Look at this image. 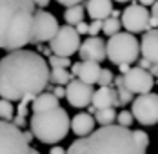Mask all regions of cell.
I'll return each instance as SVG.
<instances>
[{
    "label": "cell",
    "instance_id": "obj_35",
    "mask_svg": "<svg viewBox=\"0 0 158 154\" xmlns=\"http://www.w3.org/2000/svg\"><path fill=\"white\" fill-rule=\"evenodd\" d=\"M55 2H58L60 6H65V7H69V6H77V4H80L82 0H55Z\"/></svg>",
    "mask_w": 158,
    "mask_h": 154
},
{
    "label": "cell",
    "instance_id": "obj_27",
    "mask_svg": "<svg viewBox=\"0 0 158 154\" xmlns=\"http://www.w3.org/2000/svg\"><path fill=\"white\" fill-rule=\"evenodd\" d=\"M48 63H49L51 69H56V67H64V69H67V67L73 65L67 56H58V55H51L49 60H48Z\"/></svg>",
    "mask_w": 158,
    "mask_h": 154
},
{
    "label": "cell",
    "instance_id": "obj_34",
    "mask_svg": "<svg viewBox=\"0 0 158 154\" xmlns=\"http://www.w3.org/2000/svg\"><path fill=\"white\" fill-rule=\"evenodd\" d=\"M75 27H77V31H78L80 34H89V24H85V22H80Z\"/></svg>",
    "mask_w": 158,
    "mask_h": 154
},
{
    "label": "cell",
    "instance_id": "obj_15",
    "mask_svg": "<svg viewBox=\"0 0 158 154\" xmlns=\"http://www.w3.org/2000/svg\"><path fill=\"white\" fill-rule=\"evenodd\" d=\"M96 109H107V107H122L118 92L114 87H100L93 94V102Z\"/></svg>",
    "mask_w": 158,
    "mask_h": 154
},
{
    "label": "cell",
    "instance_id": "obj_32",
    "mask_svg": "<svg viewBox=\"0 0 158 154\" xmlns=\"http://www.w3.org/2000/svg\"><path fill=\"white\" fill-rule=\"evenodd\" d=\"M151 29H158V0L155 2L153 9H151V20H149Z\"/></svg>",
    "mask_w": 158,
    "mask_h": 154
},
{
    "label": "cell",
    "instance_id": "obj_10",
    "mask_svg": "<svg viewBox=\"0 0 158 154\" xmlns=\"http://www.w3.org/2000/svg\"><path fill=\"white\" fill-rule=\"evenodd\" d=\"M149 20H151V15H149L147 7L142 4H131L122 11V26L126 31L133 33V34L151 29Z\"/></svg>",
    "mask_w": 158,
    "mask_h": 154
},
{
    "label": "cell",
    "instance_id": "obj_4",
    "mask_svg": "<svg viewBox=\"0 0 158 154\" xmlns=\"http://www.w3.org/2000/svg\"><path fill=\"white\" fill-rule=\"evenodd\" d=\"M29 127H31L35 138L40 143L55 145L69 134L71 120H69V114L65 109L56 107L46 111V112H33Z\"/></svg>",
    "mask_w": 158,
    "mask_h": 154
},
{
    "label": "cell",
    "instance_id": "obj_24",
    "mask_svg": "<svg viewBox=\"0 0 158 154\" xmlns=\"http://www.w3.org/2000/svg\"><path fill=\"white\" fill-rule=\"evenodd\" d=\"M116 116H118V112L114 111V107L98 109L96 114H95V120H96V123H100L102 127H106V125H114Z\"/></svg>",
    "mask_w": 158,
    "mask_h": 154
},
{
    "label": "cell",
    "instance_id": "obj_29",
    "mask_svg": "<svg viewBox=\"0 0 158 154\" xmlns=\"http://www.w3.org/2000/svg\"><path fill=\"white\" fill-rule=\"evenodd\" d=\"M133 120H135V116H133V112H129V111H120L118 116H116V123L122 125V127H131Z\"/></svg>",
    "mask_w": 158,
    "mask_h": 154
},
{
    "label": "cell",
    "instance_id": "obj_31",
    "mask_svg": "<svg viewBox=\"0 0 158 154\" xmlns=\"http://www.w3.org/2000/svg\"><path fill=\"white\" fill-rule=\"evenodd\" d=\"M102 29H104V20H93L89 24V36H98Z\"/></svg>",
    "mask_w": 158,
    "mask_h": 154
},
{
    "label": "cell",
    "instance_id": "obj_33",
    "mask_svg": "<svg viewBox=\"0 0 158 154\" xmlns=\"http://www.w3.org/2000/svg\"><path fill=\"white\" fill-rule=\"evenodd\" d=\"M48 91H53V94H55L56 98H64V96H65V89H64L62 85H56V87H53V85L49 83Z\"/></svg>",
    "mask_w": 158,
    "mask_h": 154
},
{
    "label": "cell",
    "instance_id": "obj_3",
    "mask_svg": "<svg viewBox=\"0 0 158 154\" xmlns=\"http://www.w3.org/2000/svg\"><path fill=\"white\" fill-rule=\"evenodd\" d=\"M67 154H145L136 143L133 131L118 123L93 131L89 136L77 138L67 149Z\"/></svg>",
    "mask_w": 158,
    "mask_h": 154
},
{
    "label": "cell",
    "instance_id": "obj_11",
    "mask_svg": "<svg viewBox=\"0 0 158 154\" xmlns=\"http://www.w3.org/2000/svg\"><path fill=\"white\" fill-rule=\"evenodd\" d=\"M93 94H95V89L89 83L82 82L80 78L71 80L65 87V98H67L69 105L75 109L89 107L91 102H93Z\"/></svg>",
    "mask_w": 158,
    "mask_h": 154
},
{
    "label": "cell",
    "instance_id": "obj_1",
    "mask_svg": "<svg viewBox=\"0 0 158 154\" xmlns=\"http://www.w3.org/2000/svg\"><path fill=\"white\" fill-rule=\"evenodd\" d=\"M51 69L46 58L27 49H18L0 58V96L11 102H20L26 96L36 98L48 91Z\"/></svg>",
    "mask_w": 158,
    "mask_h": 154
},
{
    "label": "cell",
    "instance_id": "obj_37",
    "mask_svg": "<svg viewBox=\"0 0 158 154\" xmlns=\"http://www.w3.org/2000/svg\"><path fill=\"white\" fill-rule=\"evenodd\" d=\"M49 154H67V151L62 149V147H58V145H55V147H51Z\"/></svg>",
    "mask_w": 158,
    "mask_h": 154
},
{
    "label": "cell",
    "instance_id": "obj_18",
    "mask_svg": "<svg viewBox=\"0 0 158 154\" xmlns=\"http://www.w3.org/2000/svg\"><path fill=\"white\" fill-rule=\"evenodd\" d=\"M100 73H102V67H100L98 62L82 60V63H80V71H78V78L82 80V82L93 85V83H98Z\"/></svg>",
    "mask_w": 158,
    "mask_h": 154
},
{
    "label": "cell",
    "instance_id": "obj_21",
    "mask_svg": "<svg viewBox=\"0 0 158 154\" xmlns=\"http://www.w3.org/2000/svg\"><path fill=\"white\" fill-rule=\"evenodd\" d=\"M33 96H26L24 100H20L18 102V107H16V114H15V120H13V123H15L16 127H20V129H24L26 127V123H27V107H29V103H33Z\"/></svg>",
    "mask_w": 158,
    "mask_h": 154
},
{
    "label": "cell",
    "instance_id": "obj_5",
    "mask_svg": "<svg viewBox=\"0 0 158 154\" xmlns=\"http://www.w3.org/2000/svg\"><path fill=\"white\" fill-rule=\"evenodd\" d=\"M140 55V42L135 38L133 33L129 31H120L116 34L109 36L107 40V60L113 62L114 65L120 63H133L138 60Z\"/></svg>",
    "mask_w": 158,
    "mask_h": 154
},
{
    "label": "cell",
    "instance_id": "obj_43",
    "mask_svg": "<svg viewBox=\"0 0 158 154\" xmlns=\"http://www.w3.org/2000/svg\"><path fill=\"white\" fill-rule=\"evenodd\" d=\"M120 15H122V13H120V11H116V9H113V13H111L113 18H120Z\"/></svg>",
    "mask_w": 158,
    "mask_h": 154
},
{
    "label": "cell",
    "instance_id": "obj_38",
    "mask_svg": "<svg viewBox=\"0 0 158 154\" xmlns=\"http://www.w3.org/2000/svg\"><path fill=\"white\" fill-rule=\"evenodd\" d=\"M49 2H51V0H35V6L40 7V9H46L49 6Z\"/></svg>",
    "mask_w": 158,
    "mask_h": 154
},
{
    "label": "cell",
    "instance_id": "obj_19",
    "mask_svg": "<svg viewBox=\"0 0 158 154\" xmlns=\"http://www.w3.org/2000/svg\"><path fill=\"white\" fill-rule=\"evenodd\" d=\"M58 100H60V98H56L51 91H44V92H40V94L33 100L31 109H33V112H46V111L60 107Z\"/></svg>",
    "mask_w": 158,
    "mask_h": 154
},
{
    "label": "cell",
    "instance_id": "obj_13",
    "mask_svg": "<svg viewBox=\"0 0 158 154\" xmlns=\"http://www.w3.org/2000/svg\"><path fill=\"white\" fill-rule=\"evenodd\" d=\"M78 56L80 60H93L100 63L107 58V44L100 36H89L85 42H82Z\"/></svg>",
    "mask_w": 158,
    "mask_h": 154
},
{
    "label": "cell",
    "instance_id": "obj_39",
    "mask_svg": "<svg viewBox=\"0 0 158 154\" xmlns=\"http://www.w3.org/2000/svg\"><path fill=\"white\" fill-rule=\"evenodd\" d=\"M129 65H131V63H120V65H118V69H120V73H122V75L129 73V69H131Z\"/></svg>",
    "mask_w": 158,
    "mask_h": 154
},
{
    "label": "cell",
    "instance_id": "obj_12",
    "mask_svg": "<svg viewBox=\"0 0 158 154\" xmlns=\"http://www.w3.org/2000/svg\"><path fill=\"white\" fill-rule=\"evenodd\" d=\"M124 80H126V85L135 94H147L155 87V76L147 69H142L140 65L129 69V73L124 75Z\"/></svg>",
    "mask_w": 158,
    "mask_h": 154
},
{
    "label": "cell",
    "instance_id": "obj_36",
    "mask_svg": "<svg viewBox=\"0 0 158 154\" xmlns=\"http://www.w3.org/2000/svg\"><path fill=\"white\" fill-rule=\"evenodd\" d=\"M138 65H140L142 69H147V71H149L153 63H151V62L147 60V58H143V56H142V58H138Z\"/></svg>",
    "mask_w": 158,
    "mask_h": 154
},
{
    "label": "cell",
    "instance_id": "obj_30",
    "mask_svg": "<svg viewBox=\"0 0 158 154\" xmlns=\"http://www.w3.org/2000/svg\"><path fill=\"white\" fill-rule=\"evenodd\" d=\"M133 136L136 140V143L143 147V149H147L149 147V134L147 132H143V131H133Z\"/></svg>",
    "mask_w": 158,
    "mask_h": 154
},
{
    "label": "cell",
    "instance_id": "obj_9",
    "mask_svg": "<svg viewBox=\"0 0 158 154\" xmlns=\"http://www.w3.org/2000/svg\"><path fill=\"white\" fill-rule=\"evenodd\" d=\"M60 29L58 20L53 13L46 9H36L35 11V26H33V38L31 44H42V42H51Z\"/></svg>",
    "mask_w": 158,
    "mask_h": 154
},
{
    "label": "cell",
    "instance_id": "obj_7",
    "mask_svg": "<svg viewBox=\"0 0 158 154\" xmlns=\"http://www.w3.org/2000/svg\"><path fill=\"white\" fill-rule=\"evenodd\" d=\"M82 46V42H80V33L77 31L75 26H69V24H65L62 26L58 33H56V36L49 42V47H51V51H53V55H58V56H71V55H75L77 51L80 49Z\"/></svg>",
    "mask_w": 158,
    "mask_h": 154
},
{
    "label": "cell",
    "instance_id": "obj_6",
    "mask_svg": "<svg viewBox=\"0 0 158 154\" xmlns=\"http://www.w3.org/2000/svg\"><path fill=\"white\" fill-rule=\"evenodd\" d=\"M0 154H33V147L26 140L24 131L4 120H0Z\"/></svg>",
    "mask_w": 158,
    "mask_h": 154
},
{
    "label": "cell",
    "instance_id": "obj_20",
    "mask_svg": "<svg viewBox=\"0 0 158 154\" xmlns=\"http://www.w3.org/2000/svg\"><path fill=\"white\" fill-rule=\"evenodd\" d=\"M114 89L118 92V98H120V103H122V105H127L129 102H135V92L126 85L124 75L114 76Z\"/></svg>",
    "mask_w": 158,
    "mask_h": 154
},
{
    "label": "cell",
    "instance_id": "obj_44",
    "mask_svg": "<svg viewBox=\"0 0 158 154\" xmlns=\"http://www.w3.org/2000/svg\"><path fill=\"white\" fill-rule=\"evenodd\" d=\"M113 2H120V4H124V2H129V0H113Z\"/></svg>",
    "mask_w": 158,
    "mask_h": 154
},
{
    "label": "cell",
    "instance_id": "obj_2",
    "mask_svg": "<svg viewBox=\"0 0 158 154\" xmlns=\"http://www.w3.org/2000/svg\"><path fill=\"white\" fill-rule=\"evenodd\" d=\"M35 0H0V49L11 53L31 44Z\"/></svg>",
    "mask_w": 158,
    "mask_h": 154
},
{
    "label": "cell",
    "instance_id": "obj_26",
    "mask_svg": "<svg viewBox=\"0 0 158 154\" xmlns=\"http://www.w3.org/2000/svg\"><path fill=\"white\" fill-rule=\"evenodd\" d=\"M122 27H124V26H122L120 18H113V16H109V18L104 20V29H102V33H106L107 36H113V34L120 33Z\"/></svg>",
    "mask_w": 158,
    "mask_h": 154
},
{
    "label": "cell",
    "instance_id": "obj_28",
    "mask_svg": "<svg viewBox=\"0 0 158 154\" xmlns=\"http://www.w3.org/2000/svg\"><path fill=\"white\" fill-rule=\"evenodd\" d=\"M111 83H114V75L109 69H102L100 78H98V85L100 87H111Z\"/></svg>",
    "mask_w": 158,
    "mask_h": 154
},
{
    "label": "cell",
    "instance_id": "obj_25",
    "mask_svg": "<svg viewBox=\"0 0 158 154\" xmlns=\"http://www.w3.org/2000/svg\"><path fill=\"white\" fill-rule=\"evenodd\" d=\"M15 114H16V111H15V107H13V103H11V100L2 98V100H0V120L13 123Z\"/></svg>",
    "mask_w": 158,
    "mask_h": 154
},
{
    "label": "cell",
    "instance_id": "obj_16",
    "mask_svg": "<svg viewBox=\"0 0 158 154\" xmlns=\"http://www.w3.org/2000/svg\"><path fill=\"white\" fill-rule=\"evenodd\" d=\"M95 123H96V120L89 112H78L71 120V131L78 138H84V136H89L95 131Z\"/></svg>",
    "mask_w": 158,
    "mask_h": 154
},
{
    "label": "cell",
    "instance_id": "obj_17",
    "mask_svg": "<svg viewBox=\"0 0 158 154\" xmlns=\"http://www.w3.org/2000/svg\"><path fill=\"white\" fill-rule=\"evenodd\" d=\"M85 11L93 20H106L113 13V0H85Z\"/></svg>",
    "mask_w": 158,
    "mask_h": 154
},
{
    "label": "cell",
    "instance_id": "obj_22",
    "mask_svg": "<svg viewBox=\"0 0 158 154\" xmlns=\"http://www.w3.org/2000/svg\"><path fill=\"white\" fill-rule=\"evenodd\" d=\"M84 15H85V9L77 4V6H69L65 7V13H64V18H65V24L69 26H77L80 22H84Z\"/></svg>",
    "mask_w": 158,
    "mask_h": 154
},
{
    "label": "cell",
    "instance_id": "obj_41",
    "mask_svg": "<svg viewBox=\"0 0 158 154\" xmlns=\"http://www.w3.org/2000/svg\"><path fill=\"white\" fill-rule=\"evenodd\" d=\"M24 136H26V140L31 143L33 141V138H35V134H33V131H24Z\"/></svg>",
    "mask_w": 158,
    "mask_h": 154
},
{
    "label": "cell",
    "instance_id": "obj_14",
    "mask_svg": "<svg viewBox=\"0 0 158 154\" xmlns=\"http://www.w3.org/2000/svg\"><path fill=\"white\" fill-rule=\"evenodd\" d=\"M140 55L151 63H158V29H149L143 33L140 40Z\"/></svg>",
    "mask_w": 158,
    "mask_h": 154
},
{
    "label": "cell",
    "instance_id": "obj_8",
    "mask_svg": "<svg viewBox=\"0 0 158 154\" xmlns=\"http://www.w3.org/2000/svg\"><path fill=\"white\" fill-rule=\"evenodd\" d=\"M131 112L135 120L142 125H156L158 123V94L156 92H147L138 94L135 98Z\"/></svg>",
    "mask_w": 158,
    "mask_h": 154
},
{
    "label": "cell",
    "instance_id": "obj_23",
    "mask_svg": "<svg viewBox=\"0 0 158 154\" xmlns=\"http://www.w3.org/2000/svg\"><path fill=\"white\" fill-rule=\"evenodd\" d=\"M71 80H75V76L67 69H64V67L51 69V76H49V83L51 85H67Z\"/></svg>",
    "mask_w": 158,
    "mask_h": 154
},
{
    "label": "cell",
    "instance_id": "obj_42",
    "mask_svg": "<svg viewBox=\"0 0 158 154\" xmlns=\"http://www.w3.org/2000/svg\"><path fill=\"white\" fill-rule=\"evenodd\" d=\"M149 73H151L153 76H158V63H153V65H151V69H149Z\"/></svg>",
    "mask_w": 158,
    "mask_h": 154
},
{
    "label": "cell",
    "instance_id": "obj_45",
    "mask_svg": "<svg viewBox=\"0 0 158 154\" xmlns=\"http://www.w3.org/2000/svg\"><path fill=\"white\" fill-rule=\"evenodd\" d=\"M33 154H40V152H38V151H35V149H33Z\"/></svg>",
    "mask_w": 158,
    "mask_h": 154
},
{
    "label": "cell",
    "instance_id": "obj_40",
    "mask_svg": "<svg viewBox=\"0 0 158 154\" xmlns=\"http://www.w3.org/2000/svg\"><path fill=\"white\" fill-rule=\"evenodd\" d=\"M155 2H156V0H138V4H142V6H145V7H149V6L153 7Z\"/></svg>",
    "mask_w": 158,
    "mask_h": 154
}]
</instances>
